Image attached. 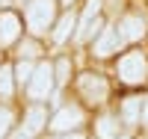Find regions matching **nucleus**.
I'll return each instance as SVG.
<instances>
[{
    "mask_svg": "<svg viewBox=\"0 0 148 139\" xmlns=\"http://www.w3.org/2000/svg\"><path fill=\"white\" fill-rule=\"evenodd\" d=\"M21 56H24V59H33V56H39V45L27 39V42L21 45Z\"/></svg>",
    "mask_w": 148,
    "mask_h": 139,
    "instance_id": "18",
    "label": "nucleus"
},
{
    "mask_svg": "<svg viewBox=\"0 0 148 139\" xmlns=\"http://www.w3.org/2000/svg\"><path fill=\"white\" fill-rule=\"evenodd\" d=\"M142 116V98H125V104H121V118L127 124H136Z\"/></svg>",
    "mask_w": 148,
    "mask_h": 139,
    "instance_id": "11",
    "label": "nucleus"
},
{
    "mask_svg": "<svg viewBox=\"0 0 148 139\" xmlns=\"http://www.w3.org/2000/svg\"><path fill=\"white\" fill-rule=\"evenodd\" d=\"M145 18H139V15H125L119 21V36L125 42H136V39H142L145 36Z\"/></svg>",
    "mask_w": 148,
    "mask_h": 139,
    "instance_id": "7",
    "label": "nucleus"
},
{
    "mask_svg": "<svg viewBox=\"0 0 148 139\" xmlns=\"http://www.w3.org/2000/svg\"><path fill=\"white\" fill-rule=\"evenodd\" d=\"M0 95H3V98L12 95V71L3 68V65H0Z\"/></svg>",
    "mask_w": 148,
    "mask_h": 139,
    "instance_id": "14",
    "label": "nucleus"
},
{
    "mask_svg": "<svg viewBox=\"0 0 148 139\" xmlns=\"http://www.w3.org/2000/svg\"><path fill=\"white\" fill-rule=\"evenodd\" d=\"M116 133H119V124H116V118H113V116L98 118V136H101V139H113Z\"/></svg>",
    "mask_w": 148,
    "mask_h": 139,
    "instance_id": "13",
    "label": "nucleus"
},
{
    "mask_svg": "<svg viewBox=\"0 0 148 139\" xmlns=\"http://www.w3.org/2000/svg\"><path fill=\"white\" fill-rule=\"evenodd\" d=\"M9 127H12V112L6 107H0V139L9 133Z\"/></svg>",
    "mask_w": 148,
    "mask_h": 139,
    "instance_id": "17",
    "label": "nucleus"
},
{
    "mask_svg": "<svg viewBox=\"0 0 148 139\" xmlns=\"http://www.w3.org/2000/svg\"><path fill=\"white\" fill-rule=\"evenodd\" d=\"M0 3H12V0H0Z\"/></svg>",
    "mask_w": 148,
    "mask_h": 139,
    "instance_id": "22",
    "label": "nucleus"
},
{
    "mask_svg": "<svg viewBox=\"0 0 148 139\" xmlns=\"http://www.w3.org/2000/svg\"><path fill=\"white\" fill-rule=\"evenodd\" d=\"M53 71H56V83H65L68 74H71V62H68V59H59Z\"/></svg>",
    "mask_w": 148,
    "mask_h": 139,
    "instance_id": "16",
    "label": "nucleus"
},
{
    "mask_svg": "<svg viewBox=\"0 0 148 139\" xmlns=\"http://www.w3.org/2000/svg\"><path fill=\"white\" fill-rule=\"evenodd\" d=\"M121 42H125V39L119 36V30H116V27L101 30V36H98V42H95V56H110V53H116Z\"/></svg>",
    "mask_w": 148,
    "mask_h": 139,
    "instance_id": "8",
    "label": "nucleus"
},
{
    "mask_svg": "<svg viewBox=\"0 0 148 139\" xmlns=\"http://www.w3.org/2000/svg\"><path fill=\"white\" fill-rule=\"evenodd\" d=\"M145 74H148V62L139 50H130V53H125L119 59V77L125 83H142Z\"/></svg>",
    "mask_w": 148,
    "mask_h": 139,
    "instance_id": "2",
    "label": "nucleus"
},
{
    "mask_svg": "<svg viewBox=\"0 0 148 139\" xmlns=\"http://www.w3.org/2000/svg\"><path fill=\"white\" fill-rule=\"evenodd\" d=\"M53 15H56L53 0H30V3H27V12H24V18H27V27H30L36 36H42V33L51 30Z\"/></svg>",
    "mask_w": 148,
    "mask_h": 139,
    "instance_id": "1",
    "label": "nucleus"
},
{
    "mask_svg": "<svg viewBox=\"0 0 148 139\" xmlns=\"http://www.w3.org/2000/svg\"><path fill=\"white\" fill-rule=\"evenodd\" d=\"M21 33V18L15 12H0V45H12Z\"/></svg>",
    "mask_w": 148,
    "mask_h": 139,
    "instance_id": "9",
    "label": "nucleus"
},
{
    "mask_svg": "<svg viewBox=\"0 0 148 139\" xmlns=\"http://www.w3.org/2000/svg\"><path fill=\"white\" fill-rule=\"evenodd\" d=\"M142 118H145V124H148V104L142 107Z\"/></svg>",
    "mask_w": 148,
    "mask_h": 139,
    "instance_id": "20",
    "label": "nucleus"
},
{
    "mask_svg": "<svg viewBox=\"0 0 148 139\" xmlns=\"http://www.w3.org/2000/svg\"><path fill=\"white\" fill-rule=\"evenodd\" d=\"M33 71H36V68L30 65V62H24V59H21V62H18V68H15V74H18V83H30Z\"/></svg>",
    "mask_w": 148,
    "mask_h": 139,
    "instance_id": "15",
    "label": "nucleus"
},
{
    "mask_svg": "<svg viewBox=\"0 0 148 139\" xmlns=\"http://www.w3.org/2000/svg\"><path fill=\"white\" fill-rule=\"evenodd\" d=\"M80 124H83V110L80 107H62L51 118L53 130H74V127H80Z\"/></svg>",
    "mask_w": 148,
    "mask_h": 139,
    "instance_id": "6",
    "label": "nucleus"
},
{
    "mask_svg": "<svg viewBox=\"0 0 148 139\" xmlns=\"http://www.w3.org/2000/svg\"><path fill=\"white\" fill-rule=\"evenodd\" d=\"M121 139H127V136H121Z\"/></svg>",
    "mask_w": 148,
    "mask_h": 139,
    "instance_id": "23",
    "label": "nucleus"
},
{
    "mask_svg": "<svg viewBox=\"0 0 148 139\" xmlns=\"http://www.w3.org/2000/svg\"><path fill=\"white\" fill-rule=\"evenodd\" d=\"M56 139H83L80 133H65V136H56Z\"/></svg>",
    "mask_w": 148,
    "mask_h": 139,
    "instance_id": "19",
    "label": "nucleus"
},
{
    "mask_svg": "<svg viewBox=\"0 0 148 139\" xmlns=\"http://www.w3.org/2000/svg\"><path fill=\"white\" fill-rule=\"evenodd\" d=\"M104 9V0H86V9L77 21V42H89L95 36V27H98V15Z\"/></svg>",
    "mask_w": 148,
    "mask_h": 139,
    "instance_id": "4",
    "label": "nucleus"
},
{
    "mask_svg": "<svg viewBox=\"0 0 148 139\" xmlns=\"http://www.w3.org/2000/svg\"><path fill=\"white\" fill-rule=\"evenodd\" d=\"M45 124H47V112H45L42 107H30L27 116H24V130H27L30 136H36Z\"/></svg>",
    "mask_w": 148,
    "mask_h": 139,
    "instance_id": "10",
    "label": "nucleus"
},
{
    "mask_svg": "<svg viewBox=\"0 0 148 139\" xmlns=\"http://www.w3.org/2000/svg\"><path fill=\"white\" fill-rule=\"evenodd\" d=\"M77 27V21H74V12H65L62 18H59V24H56V30H53V42L56 45H62L65 39H68V33Z\"/></svg>",
    "mask_w": 148,
    "mask_h": 139,
    "instance_id": "12",
    "label": "nucleus"
},
{
    "mask_svg": "<svg viewBox=\"0 0 148 139\" xmlns=\"http://www.w3.org/2000/svg\"><path fill=\"white\" fill-rule=\"evenodd\" d=\"M53 83H56L53 65H39V68L33 71L30 83H27V95H30L33 101H42V98H47V95L53 92Z\"/></svg>",
    "mask_w": 148,
    "mask_h": 139,
    "instance_id": "3",
    "label": "nucleus"
},
{
    "mask_svg": "<svg viewBox=\"0 0 148 139\" xmlns=\"http://www.w3.org/2000/svg\"><path fill=\"white\" fill-rule=\"evenodd\" d=\"M71 3H74V0H62V6H71Z\"/></svg>",
    "mask_w": 148,
    "mask_h": 139,
    "instance_id": "21",
    "label": "nucleus"
},
{
    "mask_svg": "<svg viewBox=\"0 0 148 139\" xmlns=\"http://www.w3.org/2000/svg\"><path fill=\"white\" fill-rule=\"evenodd\" d=\"M77 86H80L83 98H86V101H92V104H104L107 95H110L107 80H104V77H98V74H83V77L77 80Z\"/></svg>",
    "mask_w": 148,
    "mask_h": 139,
    "instance_id": "5",
    "label": "nucleus"
}]
</instances>
